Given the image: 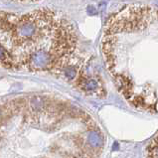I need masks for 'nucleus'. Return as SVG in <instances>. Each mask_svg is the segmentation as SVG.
I'll use <instances>...</instances> for the list:
<instances>
[{
	"mask_svg": "<svg viewBox=\"0 0 158 158\" xmlns=\"http://www.w3.org/2000/svg\"><path fill=\"white\" fill-rule=\"evenodd\" d=\"M3 115H4V112L1 109H0V121L2 119V116H3Z\"/></svg>",
	"mask_w": 158,
	"mask_h": 158,
	"instance_id": "nucleus-4",
	"label": "nucleus"
},
{
	"mask_svg": "<svg viewBox=\"0 0 158 158\" xmlns=\"http://www.w3.org/2000/svg\"><path fill=\"white\" fill-rule=\"evenodd\" d=\"M89 9H90V14H95V13L96 12V9H95V8H93V6H90V7H89Z\"/></svg>",
	"mask_w": 158,
	"mask_h": 158,
	"instance_id": "nucleus-3",
	"label": "nucleus"
},
{
	"mask_svg": "<svg viewBox=\"0 0 158 158\" xmlns=\"http://www.w3.org/2000/svg\"><path fill=\"white\" fill-rule=\"evenodd\" d=\"M101 51L122 98L137 109L158 113V9L129 5L112 15Z\"/></svg>",
	"mask_w": 158,
	"mask_h": 158,
	"instance_id": "nucleus-1",
	"label": "nucleus"
},
{
	"mask_svg": "<svg viewBox=\"0 0 158 158\" xmlns=\"http://www.w3.org/2000/svg\"><path fill=\"white\" fill-rule=\"evenodd\" d=\"M144 155L145 158H158V133L146 146Z\"/></svg>",
	"mask_w": 158,
	"mask_h": 158,
	"instance_id": "nucleus-2",
	"label": "nucleus"
}]
</instances>
